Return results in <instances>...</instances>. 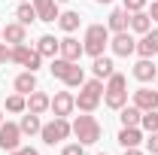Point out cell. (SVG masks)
Wrapping results in <instances>:
<instances>
[{"instance_id":"cell-1","label":"cell","mask_w":158,"mask_h":155,"mask_svg":"<svg viewBox=\"0 0 158 155\" xmlns=\"http://www.w3.org/2000/svg\"><path fill=\"white\" fill-rule=\"evenodd\" d=\"M103 103L110 110H122L128 103V79L122 73H113L106 79V85H103Z\"/></svg>"},{"instance_id":"cell-2","label":"cell","mask_w":158,"mask_h":155,"mask_svg":"<svg viewBox=\"0 0 158 155\" xmlns=\"http://www.w3.org/2000/svg\"><path fill=\"white\" fill-rule=\"evenodd\" d=\"M106 46H110V27H106V24H88V27H85V40H82L85 55L98 58V55H103Z\"/></svg>"},{"instance_id":"cell-3","label":"cell","mask_w":158,"mask_h":155,"mask_svg":"<svg viewBox=\"0 0 158 155\" xmlns=\"http://www.w3.org/2000/svg\"><path fill=\"white\" fill-rule=\"evenodd\" d=\"M100 97H103V79H88V82H82V91L76 97V107L82 113H94L100 103Z\"/></svg>"},{"instance_id":"cell-4","label":"cell","mask_w":158,"mask_h":155,"mask_svg":"<svg viewBox=\"0 0 158 155\" xmlns=\"http://www.w3.org/2000/svg\"><path fill=\"white\" fill-rule=\"evenodd\" d=\"M73 134H76V140L82 146H91V143L100 140V122L94 116H88V113H82V116H76V122H73Z\"/></svg>"},{"instance_id":"cell-5","label":"cell","mask_w":158,"mask_h":155,"mask_svg":"<svg viewBox=\"0 0 158 155\" xmlns=\"http://www.w3.org/2000/svg\"><path fill=\"white\" fill-rule=\"evenodd\" d=\"M70 134H73V125H70L64 116H55L49 125H43V128H40L43 143H49V146H55V143H61V140H67Z\"/></svg>"},{"instance_id":"cell-6","label":"cell","mask_w":158,"mask_h":155,"mask_svg":"<svg viewBox=\"0 0 158 155\" xmlns=\"http://www.w3.org/2000/svg\"><path fill=\"white\" fill-rule=\"evenodd\" d=\"M9 61H15V64L24 67V70H34V73H37L40 64H43V55H40L37 49H31L27 43H19V46L9 49Z\"/></svg>"},{"instance_id":"cell-7","label":"cell","mask_w":158,"mask_h":155,"mask_svg":"<svg viewBox=\"0 0 158 155\" xmlns=\"http://www.w3.org/2000/svg\"><path fill=\"white\" fill-rule=\"evenodd\" d=\"M110 49H113V55H118V58H128V55L137 52V40L131 37L128 31H118V34L110 37Z\"/></svg>"},{"instance_id":"cell-8","label":"cell","mask_w":158,"mask_h":155,"mask_svg":"<svg viewBox=\"0 0 158 155\" xmlns=\"http://www.w3.org/2000/svg\"><path fill=\"white\" fill-rule=\"evenodd\" d=\"M21 128L19 125H12V122H0V149H6V152H12V149H19L21 146Z\"/></svg>"},{"instance_id":"cell-9","label":"cell","mask_w":158,"mask_h":155,"mask_svg":"<svg viewBox=\"0 0 158 155\" xmlns=\"http://www.w3.org/2000/svg\"><path fill=\"white\" fill-rule=\"evenodd\" d=\"M34 9H37V21H46V24H55L58 21V0H31Z\"/></svg>"},{"instance_id":"cell-10","label":"cell","mask_w":158,"mask_h":155,"mask_svg":"<svg viewBox=\"0 0 158 155\" xmlns=\"http://www.w3.org/2000/svg\"><path fill=\"white\" fill-rule=\"evenodd\" d=\"M49 110H52L55 116H64V119H67L73 110H76V97L70 94V91H58V94L52 97V107H49Z\"/></svg>"},{"instance_id":"cell-11","label":"cell","mask_w":158,"mask_h":155,"mask_svg":"<svg viewBox=\"0 0 158 155\" xmlns=\"http://www.w3.org/2000/svg\"><path fill=\"white\" fill-rule=\"evenodd\" d=\"M58 55H61L64 61H79L82 55H85V49H82V43H79V40H73L70 34H67V37L61 40V49H58Z\"/></svg>"},{"instance_id":"cell-12","label":"cell","mask_w":158,"mask_h":155,"mask_svg":"<svg viewBox=\"0 0 158 155\" xmlns=\"http://www.w3.org/2000/svg\"><path fill=\"white\" fill-rule=\"evenodd\" d=\"M137 52H140V58H155L158 55V31H146L137 40Z\"/></svg>"},{"instance_id":"cell-13","label":"cell","mask_w":158,"mask_h":155,"mask_svg":"<svg viewBox=\"0 0 158 155\" xmlns=\"http://www.w3.org/2000/svg\"><path fill=\"white\" fill-rule=\"evenodd\" d=\"M134 107L137 110H158V91H152V88H137L134 91Z\"/></svg>"},{"instance_id":"cell-14","label":"cell","mask_w":158,"mask_h":155,"mask_svg":"<svg viewBox=\"0 0 158 155\" xmlns=\"http://www.w3.org/2000/svg\"><path fill=\"white\" fill-rule=\"evenodd\" d=\"M49 107H52V97L46 94V91H31V94H27V113H37V116H43Z\"/></svg>"},{"instance_id":"cell-15","label":"cell","mask_w":158,"mask_h":155,"mask_svg":"<svg viewBox=\"0 0 158 155\" xmlns=\"http://www.w3.org/2000/svg\"><path fill=\"white\" fill-rule=\"evenodd\" d=\"M155 76H158V70H155V61H152V58H140L137 64H134V79H140V82H152Z\"/></svg>"},{"instance_id":"cell-16","label":"cell","mask_w":158,"mask_h":155,"mask_svg":"<svg viewBox=\"0 0 158 155\" xmlns=\"http://www.w3.org/2000/svg\"><path fill=\"white\" fill-rule=\"evenodd\" d=\"M12 85H15V91H19V94H31V91H37V73H34V70H24V73H19V76H15V82H12Z\"/></svg>"},{"instance_id":"cell-17","label":"cell","mask_w":158,"mask_h":155,"mask_svg":"<svg viewBox=\"0 0 158 155\" xmlns=\"http://www.w3.org/2000/svg\"><path fill=\"white\" fill-rule=\"evenodd\" d=\"M61 49V40H55L52 34H43V37L37 40V52L43 55V58H55Z\"/></svg>"},{"instance_id":"cell-18","label":"cell","mask_w":158,"mask_h":155,"mask_svg":"<svg viewBox=\"0 0 158 155\" xmlns=\"http://www.w3.org/2000/svg\"><path fill=\"white\" fill-rule=\"evenodd\" d=\"M118 119H122V128H140V119H143V110H137L134 103H131V107L125 103V107L118 110Z\"/></svg>"},{"instance_id":"cell-19","label":"cell","mask_w":158,"mask_h":155,"mask_svg":"<svg viewBox=\"0 0 158 155\" xmlns=\"http://www.w3.org/2000/svg\"><path fill=\"white\" fill-rule=\"evenodd\" d=\"M3 40H6V43H12V46H19V43L27 40V27H24L21 21H12V24H6V27H3Z\"/></svg>"},{"instance_id":"cell-20","label":"cell","mask_w":158,"mask_h":155,"mask_svg":"<svg viewBox=\"0 0 158 155\" xmlns=\"http://www.w3.org/2000/svg\"><path fill=\"white\" fill-rule=\"evenodd\" d=\"M128 21H131V15H128V9L122 6V9H113V12H110L106 27H110L113 34H118V31H128Z\"/></svg>"},{"instance_id":"cell-21","label":"cell","mask_w":158,"mask_h":155,"mask_svg":"<svg viewBox=\"0 0 158 155\" xmlns=\"http://www.w3.org/2000/svg\"><path fill=\"white\" fill-rule=\"evenodd\" d=\"M128 27H131L134 34H140V37H143L146 31H152V19H149V12H143V9H140V12H131Z\"/></svg>"},{"instance_id":"cell-22","label":"cell","mask_w":158,"mask_h":155,"mask_svg":"<svg viewBox=\"0 0 158 155\" xmlns=\"http://www.w3.org/2000/svg\"><path fill=\"white\" fill-rule=\"evenodd\" d=\"M140 140H143L140 128H122V131H118V146H122V149H131V146H140Z\"/></svg>"},{"instance_id":"cell-23","label":"cell","mask_w":158,"mask_h":155,"mask_svg":"<svg viewBox=\"0 0 158 155\" xmlns=\"http://www.w3.org/2000/svg\"><path fill=\"white\" fill-rule=\"evenodd\" d=\"M19 128H21V134H24V137H34V134H40L43 122H40V116H37V113H27V116H21Z\"/></svg>"},{"instance_id":"cell-24","label":"cell","mask_w":158,"mask_h":155,"mask_svg":"<svg viewBox=\"0 0 158 155\" xmlns=\"http://www.w3.org/2000/svg\"><path fill=\"white\" fill-rule=\"evenodd\" d=\"M91 70H94V76L98 79H110L116 70H113V58H106V55H98L94 64H91Z\"/></svg>"},{"instance_id":"cell-25","label":"cell","mask_w":158,"mask_h":155,"mask_svg":"<svg viewBox=\"0 0 158 155\" xmlns=\"http://www.w3.org/2000/svg\"><path fill=\"white\" fill-rule=\"evenodd\" d=\"M58 27L64 31V34H73V31L79 27V12H73V9L61 12V15H58Z\"/></svg>"},{"instance_id":"cell-26","label":"cell","mask_w":158,"mask_h":155,"mask_svg":"<svg viewBox=\"0 0 158 155\" xmlns=\"http://www.w3.org/2000/svg\"><path fill=\"white\" fill-rule=\"evenodd\" d=\"M73 64H76V61H64V58H52V67H49V70H52V76H58L61 82H64V79L70 76V70H73Z\"/></svg>"},{"instance_id":"cell-27","label":"cell","mask_w":158,"mask_h":155,"mask_svg":"<svg viewBox=\"0 0 158 155\" xmlns=\"http://www.w3.org/2000/svg\"><path fill=\"white\" fill-rule=\"evenodd\" d=\"M15 19H19L24 27H27V24H34V21H37V9H34V3H19Z\"/></svg>"},{"instance_id":"cell-28","label":"cell","mask_w":158,"mask_h":155,"mask_svg":"<svg viewBox=\"0 0 158 155\" xmlns=\"http://www.w3.org/2000/svg\"><path fill=\"white\" fill-rule=\"evenodd\" d=\"M6 110H9V113H27V97L19 94V91L9 94L6 97Z\"/></svg>"},{"instance_id":"cell-29","label":"cell","mask_w":158,"mask_h":155,"mask_svg":"<svg viewBox=\"0 0 158 155\" xmlns=\"http://www.w3.org/2000/svg\"><path fill=\"white\" fill-rule=\"evenodd\" d=\"M140 128H143V131H149V134L158 131V110H146L143 119H140Z\"/></svg>"},{"instance_id":"cell-30","label":"cell","mask_w":158,"mask_h":155,"mask_svg":"<svg viewBox=\"0 0 158 155\" xmlns=\"http://www.w3.org/2000/svg\"><path fill=\"white\" fill-rule=\"evenodd\" d=\"M61 155H85V146H82V143H67V146L61 149Z\"/></svg>"},{"instance_id":"cell-31","label":"cell","mask_w":158,"mask_h":155,"mask_svg":"<svg viewBox=\"0 0 158 155\" xmlns=\"http://www.w3.org/2000/svg\"><path fill=\"white\" fill-rule=\"evenodd\" d=\"M122 3H125V9H128V12H140V9L146 6V0H122Z\"/></svg>"},{"instance_id":"cell-32","label":"cell","mask_w":158,"mask_h":155,"mask_svg":"<svg viewBox=\"0 0 158 155\" xmlns=\"http://www.w3.org/2000/svg\"><path fill=\"white\" fill-rule=\"evenodd\" d=\"M146 146H149V152H152V155H158V131H152V134H149Z\"/></svg>"},{"instance_id":"cell-33","label":"cell","mask_w":158,"mask_h":155,"mask_svg":"<svg viewBox=\"0 0 158 155\" xmlns=\"http://www.w3.org/2000/svg\"><path fill=\"white\" fill-rule=\"evenodd\" d=\"M9 155H40V152L34 149V146H19V149H12Z\"/></svg>"},{"instance_id":"cell-34","label":"cell","mask_w":158,"mask_h":155,"mask_svg":"<svg viewBox=\"0 0 158 155\" xmlns=\"http://www.w3.org/2000/svg\"><path fill=\"white\" fill-rule=\"evenodd\" d=\"M3 61H9V49H6V46L0 43V64H3Z\"/></svg>"},{"instance_id":"cell-35","label":"cell","mask_w":158,"mask_h":155,"mask_svg":"<svg viewBox=\"0 0 158 155\" xmlns=\"http://www.w3.org/2000/svg\"><path fill=\"white\" fill-rule=\"evenodd\" d=\"M149 19L158 21V0H152V12H149Z\"/></svg>"},{"instance_id":"cell-36","label":"cell","mask_w":158,"mask_h":155,"mask_svg":"<svg viewBox=\"0 0 158 155\" xmlns=\"http://www.w3.org/2000/svg\"><path fill=\"white\" fill-rule=\"evenodd\" d=\"M125 155H143V152H140L137 146H131V149H125Z\"/></svg>"},{"instance_id":"cell-37","label":"cell","mask_w":158,"mask_h":155,"mask_svg":"<svg viewBox=\"0 0 158 155\" xmlns=\"http://www.w3.org/2000/svg\"><path fill=\"white\" fill-rule=\"evenodd\" d=\"M98 3H113V0H98Z\"/></svg>"},{"instance_id":"cell-38","label":"cell","mask_w":158,"mask_h":155,"mask_svg":"<svg viewBox=\"0 0 158 155\" xmlns=\"http://www.w3.org/2000/svg\"><path fill=\"white\" fill-rule=\"evenodd\" d=\"M0 122H3V110H0Z\"/></svg>"},{"instance_id":"cell-39","label":"cell","mask_w":158,"mask_h":155,"mask_svg":"<svg viewBox=\"0 0 158 155\" xmlns=\"http://www.w3.org/2000/svg\"><path fill=\"white\" fill-rule=\"evenodd\" d=\"M0 37H3V27H0Z\"/></svg>"},{"instance_id":"cell-40","label":"cell","mask_w":158,"mask_h":155,"mask_svg":"<svg viewBox=\"0 0 158 155\" xmlns=\"http://www.w3.org/2000/svg\"><path fill=\"white\" fill-rule=\"evenodd\" d=\"M58 3H67V0H58Z\"/></svg>"},{"instance_id":"cell-41","label":"cell","mask_w":158,"mask_h":155,"mask_svg":"<svg viewBox=\"0 0 158 155\" xmlns=\"http://www.w3.org/2000/svg\"><path fill=\"white\" fill-rule=\"evenodd\" d=\"M19 3H27V0H19Z\"/></svg>"},{"instance_id":"cell-42","label":"cell","mask_w":158,"mask_h":155,"mask_svg":"<svg viewBox=\"0 0 158 155\" xmlns=\"http://www.w3.org/2000/svg\"><path fill=\"white\" fill-rule=\"evenodd\" d=\"M155 82H158V76H155Z\"/></svg>"},{"instance_id":"cell-43","label":"cell","mask_w":158,"mask_h":155,"mask_svg":"<svg viewBox=\"0 0 158 155\" xmlns=\"http://www.w3.org/2000/svg\"><path fill=\"white\" fill-rule=\"evenodd\" d=\"M103 155H106V152H103Z\"/></svg>"}]
</instances>
